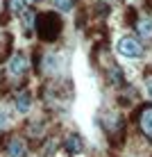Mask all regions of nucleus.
<instances>
[{
    "instance_id": "obj_2",
    "label": "nucleus",
    "mask_w": 152,
    "mask_h": 157,
    "mask_svg": "<svg viewBox=\"0 0 152 157\" xmlns=\"http://www.w3.org/2000/svg\"><path fill=\"white\" fill-rule=\"evenodd\" d=\"M116 48H118V52H120L123 57H132V59L143 57V46H141V41L136 36H123Z\"/></svg>"
},
{
    "instance_id": "obj_5",
    "label": "nucleus",
    "mask_w": 152,
    "mask_h": 157,
    "mask_svg": "<svg viewBox=\"0 0 152 157\" xmlns=\"http://www.w3.org/2000/svg\"><path fill=\"white\" fill-rule=\"evenodd\" d=\"M139 125H141V130H143L145 137L152 139V107H150V105L141 109V114H139Z\"/></svg>"
},
{
    "instance_id": "obj_6",
    "label": "nucleus",
    "mask_w": 152,
    "mask_h": 157,
    "mask_svg": "<svg viewBox=\"0 0 152 157\" xmlns=\"http://www.w3.org/2000/svg\"><path fill=\"white\" fill-rule=\"evenodd\" d=\"M107 80H109V84H113V86L125 84V75H123L118 64H109V68H107Z\"/></svg>"
},
{
    "instance_id": "obj_11",
    "label": "nucleus",
    "mask_w": 152,
    "mask_h": 157,
    "mask_svg": "<svg viewBox=\"0 0 152 157\" xmlns=\"http://www.w3.org/2000/svg\"><path fill=\"white\" fill-rule=\"evenodd\" d=\"M43 66H46V68H43L46 73H57L59 71V57L57 55H48L46 62H43Z\"/></svg>"
},
{
    "instance_id": "obj_3",
    "label": "nucleus",
    "mask_w": 152,
    "mask_h": 157,
    "mask_svg": "<svg viewBox=\"0 0 152 157\" xmlns=\"http://www.w3.org/2000/svg\"><path fill=\"white\" fill-rule=\"evenodd\" d=\"M7 71H9L12 78H23V75L28 73V57H25L23 52H14L12 59H9Z\"/></svg>"
},
{
    "instance_id": "obj_9",
    "label": "nucleus",
    "mask_w": 152,
    "mask_h": 157,
    "mask_svg": "<svg viewBox=\"0 0 152 157\" xmlns=\"http://www.w3.org/2000/svg\"><path fill=\"white\" fill-rule=\"evenodd\" d=\"M136 30H139L141 39H145V41L152 39V21L150 18H141L139 23H136Z\"/></svg>"
},
{
    "instance_id": "obj_14",
    "label": "nucleus",
    "mask_w": 152,
    "mask_h": 157,
    "mask_svg": "<svg viewBox=\"0 0 152 157\" xmlns=\"http://www.w3.org/2000/svg\"><path fill=\"white\" fill-rule=\"evenodd\" d=\"M145 91H148V96L152 98V75H148V80H145Z\"/></svg>"
},
{
    "instance_id": "obj_13",
    "label": "nucleus",
    "mask_w": 152,
    "mask_h": 157,
    "mask_svg": "<svg viewBox=\"0 0 152 157\" xmlns=\"http://www.w3.org/2000/svg\"><path fill=\"white\" fill-rule=\"evenodd\" d=\"M55 7L59 12H70L73 9V0H55Z\"/></svg>"
},
{
    "instance_id": "obj_16",
    "label": "nucleus",
    "mask_w": 152,
    "mask_h": 157,
    "mask_svg": "<svg viewBox=\"0 0 152 157\" xmlns=\"http://www.w3.org/2000/svg\"><path fill=\"white\" fill-rule=\"evenodd\" d=\"M28 2H39V0H28Z\"/></svg>"
},
{
    "instance_id": "obj_8",
    "label": "nucleus",
    "mask_w": 152,
    "mask_h": 157,
    "mask_svg": "<svg viewBox=\"0 0 152 157\" xmlns=\"http://www.w3.org/2000/svg\"><path fill=\"white\" fill-rule=\"evenodd\" d=\"M64 146H66V150H68L70 155H80V153L84 150V144H82V139H80L77 134H70V137H66Z\"/></svg>"
},
{
    "instance_id": "obj_7",
    "label": "nucleus",
    "mask_w": 152,
    "mask_h": 157,
    "mask_svg": "<svg viewBox=\"0 0 152 157\" xmlns=\"http://www.w3.org/2000/svg\"><path fill=\"white\" fill-rule=\"evenodd\" d=\"M30 107H32V96H30V91H18L16 94V109L20 112V114H28L30 112Z\"/></svg>"
},
{
    "instance_id": "obj_4",
    "label": "nucleus",
    "mask_w": 152,
    "mask_h": 157,
    "mask_svg": "<svg viewBox=\"0 0 152 157\" xmlns=\"http://www.w3.org/2000/svg\"><path fill=\"white\" fill-rule=\"evenodd\" d=\"M7 153L9 157H28V146L20 137H12L7 144Z\"/></svg>"
},
{
    "instance_id": "obj_10",
    "label": "nucleus",
    "mask_w": 152,
    "mask_h": 157,
    "mask_svg": "<svg viewBox=\"0 0 152 157\" xmlns=\"http://www.w3.org/2000/svg\"><path fill=\"white\" fill-rule=\"evenodd\" d=\"M9 12L12 14H18V16H25L28 14V0H9Z\"/></svg>"
},
{
    "instance_id": "obj_1",
    "label": "nucleus",
    "mask_w": 152,
    "mask_h": 157,
    "mask_svg": "<svg viewBox=\"0 0 152 157\" xmlns=\"http://www.w3.org/2000/svg\"><path fill=\"white\" fill-rule=\"evenodd\" d=\"M61 28L64 25H61V18H59L57 12H41L36 16V34L46 43H52L55 39H59Z\"/></svg>"
},
{
    "instance_id": "obj_12",
    "label": "nucleus",
    "mask_w": 152,
    "mask_h": 157,
    "mask_svg": "<svg viewBox=\"0 0 152 157\" xmlns=\"http://www.w3.org/2000/svg\"><path fill=\"white\" fill-rule=\"evenodd\" d=\"M9 48H12V36L5 34V36H2V41H0V62H5V59H7Z\"/></svg>"
},
{
    "instance_id": "obj_15",
    "label": "nucleus",
    "mask_w": 152,
    "mask_h": 157,
    "mask_svg": "<svg viewBox=\"0 0 152 157\" xmlns=\"http://www.w3.org/2000/svg\"><path fill=\"white\" fill-rule=\"evenodd\" d=\"M5 128H7V114L0 112V130H5Z\"/></svg>"
}]
</instances>
